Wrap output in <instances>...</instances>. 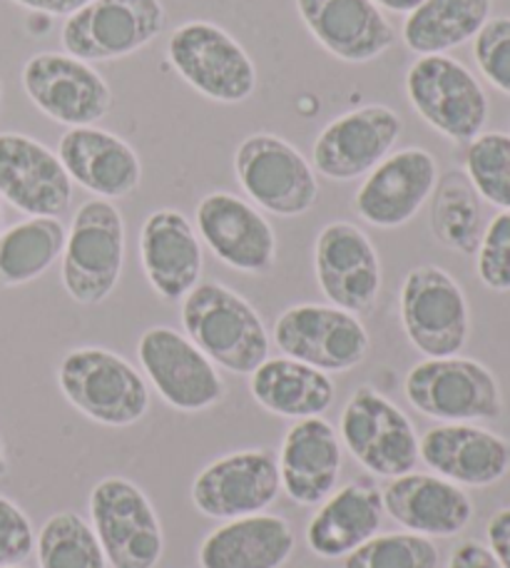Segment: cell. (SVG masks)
<instances>
[{
	"mask_svg": "<svg viewBox=\"0 0 510 568\" xmlns=\"http://www.w3.org/2000/svg\"><path fill=\"white\" fill-rule=\"evenodd\" d=\"M404 133V120L389 105H364L334 118L312 148V168L322 178L349 182L369 175L391 155Z\"/></svg>",
	"mask_w": 510,
	"mask_h": 568,
	"instance_id": "16",
	"label": "cell"
},
{
	"mask_svg": "<svg viewBox=\"0 0 510 568\" xmlns=\"http://www.w3.org/2000/svg\"><path fill=\"white\" fill-rule=\"evenodd\" d=\"M167 16L160 0H90L68 16L60 43L65 53L85 63H108L150 45Z\"/></svg>",
	"mask_w": 510,
	"mask_h": 568,
	"instance_id": "10",
	"label": "cell"
},
{
	"mask_svg": "<svg viewBox=\"0 0 510 568\" xmlns=\"http://www.w3.org/2000/svg\"><path fill=\"white\" fill-rule=\"evenodd\" d=\"M486 536L488 549L493 551L503 568H510V506L491 516V521L486 526Z\"/></svg>",
	"mask_w": 510,
	"mask_h": 568,
	"instance_id": "40",
	"label": "cell"
},
{
	"mask_svg": "<svg viewBox=\"0 0 510 568\" xmlns=\"http://www.w3.org/2000/svg\"><path fill=\"white\" fill-rule=\"evenodd\" d=\"M431 205V230L443 247L476 255L483 237L481 197L463 170H448L438 178Z\"/></svg>",
	"mask_w": 510,
	"mask_h": 568,
	"instance_id": "32",
	"label": "cell"
},
{
	"mask_svg": "<svg viewBox=\"0 0 510 568\" xmlns=\"http://www.w3.org/2000/svg\"><path fill=\"white\" fill-rule=\"evenodd\" d=\"M137 359L152 387L177 412H207L224 399V382L207 354L187 334L150 327L137 342Z\"/></svg>",
	"mask_w": 510,
	"mask_h": 568,
	"instance_id": "13",
	"label": "cell"
},
{
	"mask_svg": "<svg viewBox=\"0 0 510 568\" xmlns=\"http://www.w3.org/2000/svg\"><path fill=\"white\" fill-rule=\"evenodd\" d=\"M341 442L322 419H299L284 434L279 452L282 491L299 506H319L334 494L341 474Z\"/></svg>",
	"mask_w": 510,
	"mask_h": 568,
	"instance_id": "26",
	"label": "cell"
},
{
	"mask_svg": "<svg viewBox=\"0 0 510 568\" xmlns=\"http://www.w3.org/2000/svg\"><path fill=\"white\" fill-rule=\"evenodd\" d=\"M401 327L426 359L456 357L471 334L466 292L443 267L421 265L408 272L399 294Z\"/></svg>",
	"mask_w": 510,
	"mask_h": 568,
	"instance_id": "8",
	"label": "cell"
},
{
	"mask_svg": "<svg viewBox=\"0 0 510 568\" xmlns=\"http://www.w3.org/2000/svg\"><path fill=\"white\" fill-rule=\"evenodd\" d=\"M316 284L334 307L366 312L381 292V262L374 242L351 222H329L314 245Z\"/></svg>",
	"mask_w": 510,
	"mask_h": 568,
	"instance_id": "18",
	"label": "cell"
},
{
	"mask_svg": "<svg viewBox=\"0 0 510 568\" xmlns=\"http://www.w3.org/2000/svg\"><path fill=\"white\" fill-rule=\"evenodd\" d=\"M418 459L456 486L486 489L510 471V444L478 424H438L418 442Z\"/></svg>",
	"mask_w": 510,
	"mask_h": 568,
	"instance_id": "21",
	"label": "cell"
},
{
	"mask_svg": "<svg viewBox=\"0 0 510 568\" xmlns=\"http://www.w3.org/2000/svg\"><path fill=\"white\" fill-rule=\"evenodd\" d=\"M35 551L33 524L16 501L0 494V566H20Z\"/></svg>",
	"mask_w": 510,
	"mask_h": 568,
	"instance_id": "38",
	"label": "cell"
},
{
	"mask_svg": "<svg viewBox=\"0 0 510 568\" xmlns=\"http://www.w3.org/2000/svg\"><path fill=\"white\" fill-rule=\"evenodd\" d=\"M63 287L85 307L115 292L125 265V220L110 200L93 197L78 207L63 250Z\"/></svg>",
	"mask_w": 510,
	"mask_h": 568,
	"instance_id": "4",
	"label": "cell"
},
{
	"mask_svg": "<svg viewBox=\"0 0 510 568\" xmlns=\"http://www.w3.org/2000/svg\"><path fill=\"white\" fill-rule=\"evenodd\" d=\"M58 387L95 424L125 429L150 409V387L132 364L105 347L70 349L58 367Z\"/></svg>",
	"mask_w": 510,
	"mask_h": 568,
	"instance_id": "2",
	"label": "cell"
},
{
	"mask_svg": "<svg viewBox=\"0 0 510 568\" xmlns=\"http://www.w3.org/2000/svg\"><path fill=\"white\" fill-rule=\"evenodd\" d=\"M448 568H503V566L486 544L463 541L461 546H456L453 549L451 559H448Z\"/></svg>",
	"mask_w": 510,
	"mask_h": 568,
	"instance_id": "39",
	"label": "cell"
},
{
	"mask_svg": "<svg viewBox=\"0 0 510 568\" xmlns=\"http://www.w3.org/2000/svg\"><path fill=\"white\" fill-rule=\"evenodd\" d=\"M187 337L232 374H252L269 359V332L252 304L220 282H200L182 300Z\"/></svg>",
	"mask_w": 510,
	"mask_h": 568,
	"instance_id": "1",
	"label": "cell"
},
{
	"mask_svg": "<svg viewBox=\"0 0 510 568\" xmlns=\"http://www.w3.org/2000/svg\"><path fill=\"white\" fill-rule=\"evenodd\" d=\"M58 158L75 185L102 200H122L140 187L142 165L135 148L102 128H70Z\"/></svg>",
	"mask_w": 510,
	"mask_h": 568,
	"instance_id": "25",
	"label": "cell"
},
{
	"mask_svg": "<svg viewBox=\"0 0 510 568\" xmlns=\"http://www.w3.org/2000/svg\"><path fill=\"white\" fill-rule=\"evenodd\" d=\"M20 8L33 10V13H45V16H73L75 10L88 6L90 0H10Z\"/></svg>",
	"mask_w": 510,
	"mask_h": 568,
	"instance_id": "41",
	"label": "cell"
},
{
	"mask_svg": "<svg viewBox=\"0 0 510 568\" xmlns=\"http://www.w3.org/2000/svg\"><path fill=\"white\" fill-rule=\"evenodd\" d=\"M274 344L284 357L332 372H349L366 359L371 339L354 312L334 304H294L274 322Z\"/></svg>",
	"mask_w": 510,
	"mask_h": 568,
	"instance_id": "11",
	"label": "cell"
},
{
	"mask_svg": "<svg viewBox=\"0 0 510 568\" xmlns=\"http://www.w3.org/2000/svg\"><path fill=\"white\" fill-rule=\"evenodd\" d=\"M197 237L214 257L244 275H264L277 262V235L269 220L244 197L210 192L195 212Z\"/></svg>",
	"mask_w": 510,
	"mask_h": 568,
	"instance_id": "17",
	"label": "cell"
},
{
	"mask_svg": "<svg viewBox=\"0 0 510 568\" xmlns=\"http://www.w3.org/2000/svg\"><path fill=\"white\" fill-rule=\"evenodd\" d=\"M438 182V165L424 148H404L386 155L361 187L356 190L354 210L379 230H396L411 222Z\"/></svg>",
	"mask_w": 510,
	"mask_h": 568,
	"instance_id": "20",
	"label": "cell"
},
{
	"mask_svg": "<svg viewBox=\"0 0 510 568\" xmlns=\"http://www.w3.org/2000/svg\"><path fill=\"white\" fill-rule=\"evenodd\" d=\"M493 0H421L404 20V43L416 55H446L491 20Z\"/></svg>",
	"mask_w": 510,
	"mask_h": 568,
	"instance_id": "30",
	"label": "cell"
},
{
	"mask_svg": "<svg viewBox=\"0 0 510 568\" xmlns=\"http://www.w3.org/2000/svg\"><path fill=\"white\" fill-rule=\"evenodd\" d=\"M0 197L28 217H60L73 202V180L40 140L0 133Z\"/></svg>",
	"mask_w": 510,
	"mask_h": 568,
	"instance_id": "19",
	"label": "cell"
},
{
	"mask_svg": "<svg viewBox=\"0 0 510 568\" xmlns=\"http://www.w3.org/2000/svg\"><path fill=\"white\" fill-rule=\"evenodd\" d=\"M0 568H23V566H0Z\"/></svg>",
	"mask_w": 510,
	"mask_h": 568,
	"instance_id": "45",
	"label": "cell"
},
{
	"mask_svg": "<svg viewBox=\"0 0 510 568\" xmlns=\"http://www.w3.org/2000/svg\"><path fill=\"white\" fill-rule=\"evenodd\" d=\"M8 474V456H6V449H3V442H0V476Z\"/></svg>",
	"mask_w": 510,
	"mask_h": 568,
	"instance_id": "43",
	"label": "cell"
},
{
	"mask_svg": "<svg viewBox=\"0 0 510 568\" xmlns=\"http://www.w3.org/2000/svg\"><path fill=\"white\" fill-rule=\"evenodd\" d=\"M476 272L488 290L510 292V210L488 222L476 250Z\"/></svg>",
	"mask_w": 510,
	"mask_h": 568,
	"instance_id": "36",
	"label": "cell"
},
{
	"mask_svg": "<svg viewBox=\"0 0 510 568\" xmlns=\"http://www.w3.org/2000/svg\"><path fill=\"white\" fill-rule=\"evenodd\" d=\"M384 511L426 539H451L473 519V501L461 486L438 474L408 471L381 491Z\"/></svg>",
	"mask_w": 510,
	"mask_h": 568,
	"instance_id": "24",
	"label": "cell"
},
{
	"mask_svg": "<svg viewBox=\"0 0 510 568\" xmlns=\"http://www.w3.org/2000/svg\"><path fill=\"white\" fill-rule=\"evenodd\" d=\"M282 491L279 464L267 449L224 454L192 481V504L210 519L232 521L262 514Z\"/></svg>",
	"mask_w": 510,
	"mask_h": 568,
	"instance_id": "15",
	"label": "cell"
},
{
	"mask_svg": "<svg viewBox=\"0 0 510 568\" xmlns=\"http://www.w3.org/2000/svg\"><path fill=\"white\" fill-rule=\"evenodd\" d=\"M68 230L58 217H28L0 232V287H20L63 257Z\"/></svg>",
	"mask_w": 510,
	"mask_h": 568,
	"instance_id": "31",
	"label": "cell"
},
{
	"mask_svg": "<svg viewBox=\"0 0 510 568\" xmlns=\"http://www.w3.org/2000/svg\"><path fill=\"white\" fill-rule=\"evenodd\" d=\"M90 521L110 568H155L165 554L155 506L125 476H105L93 486Z\"/></svg>",
	"mask_w": 510,
	"mask_h": 568,
	"instance_id": "7",
	"label": "cell"
},
{
	"mask_svg": "<svg viewBox=\"0 0 510 568\" xmlns=\"http://www.w3.org/2000/svg\"><path fill=\"white\" fill-rule=\"evenodd\" d=\"M249 392L264 412L297 422L322 417L336 397L329 374L292 357L264 359L249 374Z\"/></svg>",
	"mask_w": 510,
	"mask_h": 568,
	"instance_id": "29",
	"label": "cell"
},
{
	"mask_svg": "<svg viewBox=\"0 0 510 568\" xmlns=\"http://www.w3.org/2000/svg\"><path fill=\"white\" fill-rule=\"evenodd\" d=\"M374 3L379 6V8L391 10V13H404V16H408L418 3H421V0H374Z\"/></svg>",
	"mask_w": 510,
	"mask_h": 568,
	"instance_id": "42",
	"label": "cell"
},
{
	"mask_svg": "<svg viewBox=\"0 0 510 568\" xmlns=\"http://www.w3.org/2000/svg\"><path fill=\"white\" fill-rule=\"evenodd\" d=\"M140 262L160 300L180 302L197 287L204 267L202 245L180 210L162 207L142 222Z\"/></svg>",
	"mask_w": 510,
	"mask_h": 568,
	"instance_id": "23",
	"label": "cell"
},
{
	"mask_svg": "<svg viewBox=\"0 0 510 568\" xmlns=\"http://www.w3.org/2000/svg\"><path fill=\"white\" fill-rule=\"evenodd\" d=\"M466 175L478 197L498 210H510V135L481 133L468 142Z\"/></svg>",
	"mask_w": 510,
	"mask_h": 568,
	"instance_id": "34",
	"label": "cell"
},
{
	"mask_svg": "<svg viewBox=\"0 0 510 568\" xmlns=\"http://www.w3.org/2000/svg\"><path fill=\"white\" fill-rule=\"evenodd\" d=\"M167 58L190 88L214 103H244L257 90V68L247 50L210 20L175 28Z\"/></svg>",
	"mask_w": 510,
	"mask_h": 568,
	"instance_id": "6",
	"label": "cell"
},
{
	"mask_svg": "<svg viewBox=\"0 0 510 568\" xmlns=\"http://www.w3.org/2000/svg\"><path fill=\"white\" fill-rule=\"evenodd\" d=\"M234 172L254 205L277 217L306 215L319 200L312 162L279 135L244 138L234 152Z\"/></svg>",
	"mask_w": 510,
	"mask_h": 568,
	"instance_id": "9",
	"label": "cell"
},
{
	"mask_svg": "<svg viewBox=\"0 0 510 568\" xmlns=\"http://www.w3.org/2000/svg\"><path fill=\"white\" fill-rule=\"evenodd\" d=\"M0 98H3V85H0Z\"/></svg>",
	"mask_w": 510,
	"mask_h": 568,
	"instance_id": "46",
	"label": "cell"
},
{
	"mask_svg": "<svg viewBox=\"0 0 510 568\" xmlns=\"http://www.w3.org/2000/svg\"><path fill=\"white\" fill-rule=\"evenodd\" d=\"M0 232H3V205H0Z\"/></svg>",
	"mask_w": 510,
	"mask_h": 568,
	"instance_id": "44",
	"label": "cell"
},
{
	"mask_svg": "<svg viewBox=\"0 0 510 568\" xmlns=\"http://www.w3.org/2000/svg\"><path fill=\"white\" fill-rule=\"evenodd\" d=\"M408 103L436 133L453 142H471L488 123V95L461 60L418 55L406 73Z\"/></svg>",
	"mask_w": 510,
	"mask_h": 568,
	"instance_id": "5",
	"label": "cell"
},
{
	"mask_svg": "<svg viewBox=\"0 0 510 568\" xmlns=\"http://www.w3.org/2000/svg\"><path fill=\"white\" fill-rule=\"evenodd\" d=\"M406 399L428 419L476 424L503 417V392L486 364L468 357H438L414 364L404 382Z\"/></svg>",
	"mask_w": 510,
	"mask_h": 568,
	"instance_id": "3",
	"label": "cell"
},
{
	"mask_svg": "<svg viewBox=\"0 0 510 568\" xmlns=\"http://www.w3.org/2000/svg\"><path fill=\"white\" fill-rule=\"evenodd\" d=\"M339 434L354 459L376 476L396 479L416 469L418 436L411 419L369 384L346 402Z\"/></svg>",
	"mask_w": 510,
	"mask_h": 568,
	"instance_id": "12",
	"label": "cell"
},
{
	"mask_svg": "<svg viewBox=\"0 0 510 568\" xmlns=\"http://www.w3.org/2000/svg\"><path fill=\"white\" fill-rule=\"evenodd\" d=\"M306 30L344 63H369L396 43V30L374 0H294Z\"/></svg>",
	"mask_w": 510,
	"mask_h": 568,
	"instance_id": "22",
	"label": "cell"
},
{
	"mask_svg": "<svg viewBox=\"0 0 510 568\" xmlns=\"http://www.w3.org/2000/svg\"><path fill=\"white\" fill-rule=\"evenodd\" d=\"M35 554L40 568H108L93 526L75 511L50 516L35 539Z\"/></svg>",
	"mask_w": 510,
	"mask_h": 568,
	"instance_id": "33",
	"label": "cell"
},
{
	"mask_svg": "<svg viewBox=\"0 0 510 568\" xmlns=\"http://www.w3.org/2000/svg\"><path fill=\"white\" fill-rule=\"evenodd\" d=\"M23 90L40 113L68 128L98 125L112 90L98 70L68 53H35L23 65Z\"/></svg>",
	"mask_w": 510,
	"mask_h": 568,
	"instance_id": "14",
	"label": "cell"
},
{
	"mask_svg": "<svg viewBox=\"0 0 510 568\" xmlns=\"http://www.w3.org/2000/svg\"><path fill=\"white\" fill-rule=\"evenodd\" d=\"M441 554L436 544L421 534L374 536L346 556L344 568H438Z\"/></svg>",
	"mask_w": 510,
	"mask_h": 568,
	"instance_id": "35",
	"label": "cell"
},
{
	"mask_svg": "<svg viewBox=\"0 0 510 568\" xmlns=\"http://www.w3.org/2000/svg\"><path fill=\"white\" fill-rule=\"evenodd\" d=\"M384 499L371 481H351L334 491L306 526V544L322 559H341L381 529Z\"/></svg>",
	"mask_w": 510,
	"mask_h": 568,
	"instance_id": "28",
	"label": "cell"
},
{
	"mask_svg": "<svg viewBox=\"0 0 510 568\" xmlns=\"http://www.w3.org/2000/svg\"><path fill=\"white\" fill-rule=\"evenodd\" d=\"M297 536L284 516L252 514L224 521L202 541L200 568H282L292 559Z\"/></svg>",
	"mask_w": 510,
	"mask_h": 568,
	"instance_id": "27",
	"label": "cell"
},
{
	"mask_svg": "<svg viewBox=\"0 0 510 568\" xmlns=\"http://www.w3.org/2000/svg\"><path fill=\"white\" fill-rule=\"evenodd\" d=\"M473 58L483 78L510 98V18H491L473 38Z\"/></svg>",
	"mask_w": 510,
	"mask_h": 568,
	"instance_id": "37",
	"label": "cell"
}]
</instances>
